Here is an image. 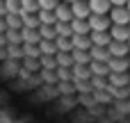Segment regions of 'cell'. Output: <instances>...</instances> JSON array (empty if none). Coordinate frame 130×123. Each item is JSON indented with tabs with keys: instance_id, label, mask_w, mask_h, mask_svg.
Wrapping results in <instances>:
<instances>
[{
	"instance_id": "obj_1",
	"label": "cell",
	"mask_w": 130,
	"mask_h": 123,
	"mask_svg": "<svg viewBox=\"0 0 130 123\" xmlns=\"http://www.w3.org/2000/svg\"><path fill=\"white\" fill-rule=\"evenodd\" d=\"M87 23H89V32H107L110 25H112L107 14H89Z\"/></svg>"
},
{
	"instance_id": "obj_2",
	"label": "cell",
	"mask_w": 130,
	"mask_h": 123,
	"mask_svg": "<svg viewBox=\"0 0 130 123\" xmlns=\"http://www.w3.org/2000/svg\"><path fill=\"white\" fill-rule=\"evenodd\" d=\"M107 16H110L112 25H128V21H130V11L126 9V5L123 7H110Z\"/></svg>"
},
{
	"instance_id": "obj_3",
	"label": "cell",
	"mask_w": 130,
	"mask_h": 123,
	"mask_svg": "<svg viewBox=\"0 0 130 123\" xmlns=\"http://www.w3.org/2000/svg\"><path fill=\"white\" fill-rule=\"evenodd\" d=\"M105 80H107V84L112 87V89H119V87H128V82H130V73L126 71V73H107L105 75Z\"/></svg>"
},
{
	"instance_id": "obj_4",
	"label": "cell",
	"mask_w": 130,
	"mask_h": 123,
	"mask_svg": "<svg viewBox=\"0 0 130 123\" xmlns=\"http://www.w3.org/2000/svg\"><path fill=\"white\" fill-rule=\"evenodd\" d=\"M107 52H110V57H128V52H130V48H128V43L126 41H110L107 43Z\"/></svg>"
},
{
	"instance_id": "obj_5",
	"label": "cell",
	"mask_w": 130,
	"mask_h": 123,
	"mask_svg": "<svg viewBox=\"0 0 130 123\" xmlns=\"http://www.w3.org/2000/svg\"><path fill=\"white\" fill-rule=\"evenodd\" d=\"M107 68L112 73H126L130 68V59L128 57H110L107 59Z\"/></svg>"
},
{
	"instance_id": "obj_6",
	"label": "cell",
	"mask_w": 130,
	"mask_h": 123,
	"mask_svg": "<svg viewBox=\"0 0 130 123\" xmlns=\"http://www.w3.org/2000/svg\"><path fill=\"white\" fill-rule=\"evenodd\" d=\"M89 78H91L89 64H73L71 66V82H75V80H89Z\"/></svg>"
},
{
	"instance_id": "obj_7",
	"label": "cell",
	"mask_w": 130,
	"mask_h": 123,
	"mask_svg": "<svg viewBox=\"0 0 130 123\" xmlns=\"http://www.w3.org/2000/svg\"><path fill=\"white\" fill-rule=\"evenodd\" d=\"M69 7H71L73 18H87V16H89V5H87V0H73V2H69Z\"/></svg>"
},
{
	"instance_id": "obj_8",
	"label": "cell",
	"mask_w": 130,
	"mask_h": 123,
	"mask_svg": "<svg viewBox=\"0 0 130 123\" xmlns=\"http://www.w3.org/2000/svg\"><path fill=\"white\" fill-rule=\"evenodd\" d=\"M110 39H114V41H128L130 37V27L128 25H110Z\"/></svg>"
},
{
	"instance_id": "obj_9",
	"label": "cell",
	"mask_w": 130,
	"mask_h": 123,
	"mask_svg": "<svg viewBox=\"0 0 130 123\" xmlns=\"http://www.w3.org/2000/svg\"><path fill=\"white\" fill-rule=\"evenodd\" d=\"M87 52H89V59H91V62H107V59H110L107 46H91Z\"/></svg>"
},
{
	"instance_id": "obj_10",
	"label": "cell",
	"mask_w": 130,
	"mask_h": 123,
	"mask_svg": "<svg viewBox=\"0 0 130 123\" xmlns=\"http://www.w3.org/2000/svg\"><path fill=\"white\" fill-rule=\"evenodd\" d=\"M53 14H55V21H71V18H73L69 2H62V0H59V5L53 9Z\"/></svg>"
},
{
	"instance_id": "obj_11",
	"label": "cell",
	"mask_w": 130,
	"mask_h": 123,
	"mask_svg": "<svg viewBox=\"0 0 130 123\" xmlns=\"http://www.w3.org/2000/svg\"><path fill=\"white\" fill-rule=\"evenodd\" d=\"M71 46H73L75 50H89V48H91L89 34H71Z\"/></svg>"
},
{
	"instance_id": "obj_12",
	"label": "cell",
	"mask_w": 130,
	"mask_h": 123,
	"mask_svg": "<svg viewBox=\"0 0 130 123\" xmlns=\"http://www.w3.org/2000/svg\"><path fill=\"white\" fill-rule=\"evenodd\" d=\"M89 5V14H107L110 11V0H87Z\"/></svg>"
},
{
	"instance_id": "obj_13",
	"label": "cell",
	"mask_w": 130,
	"mask_h": 123,
	"mask_svg": "<svg viewBox=\"0 0 130 123\" xmlns=\"http://www.w3.org/2000/svg\"><path fill=\"white\" fill-rule=\"evenodd\" d=\"M69 25H71V32H73V34H89V23H87V18H71Z\"/></svg>"
},
{
	"instance_id": "obj_14",
	"label": "cell",
	"mask_w": 130,
	"mask_h": 123,
	"mask_svg": "<svg viewBox=\"0 0 130 123\" xmlns=\"http://www.w3.org/2000/svg\"><path fill=\"white\" fill-rule=\"evenodd\" d=\"M18 34H21V43H37V41H39L37 27H21Z\"/></svg>"
},
{
	"instance_id": "obj_15",
	"label": "cell",
	"mask_w": 130,
	"mask_h": 123,
	"mask_svg": "<svg viewBox=\"0 0 130 123\" xmlns=\"http://www.w3.org/2000/svg\"><path fill=\"white\" fill-rule=\"evenodd\" d=\"M37 48H39V55H55L57 52L53 39H39L37 41Z\"/></svg>"
},
{
	"instance_id": "obj_16",
	"label": "cell",
	"mask_w": 130,
	"mask_h": 123,
	"mask_svg": "<svg viewBox=\"0 0 130 123\" xmlns=\"http://www.w3.org/2000/svg\"><path fill=\"white\" fill-rule=\"evenodd\" d=\"M89 41L91 46H107L112 39H110V32H89Z\"/></svg>"
},
{
	"instance_id": "obj_17",
	"label": "cell",
	"mask_w": 130,
	"mask_h": 123,
	"mask_svg": "<svg viewBox=\"0 0 130 123\" xmlns=\"http://www.w3.org/2000/svg\"><path fill=\"white\" fill-rule=\"evenodd\" d=\"M55 71L57 68V62H55V55H39V71Z\"/></svg>"
},
{
	"instance_id": "obj_18",
	"label": "cell",
	"mask_w": 130,
	"mask_h": 123,
	"mask_svg": "<svg viewBox=\"0 0 130 123\" xmlns=\"http://www.w3.org/2000/svg\"><path fill=\"white\" fill-rule=\"evenodd\" d=\"M53 41H55L57 52H71V50H73V46H71V37H55Z\"/></svg>"
},
{
	"instance_id": "obj_19",
	"label": "cell",
	"mask_w": 130,
	"mask_h": 123,
	"mask_svg": "<svg viewBox=\"0 0 130 123\" xmlns=\"http://www.w3.org/2000/svg\"><path fill=\"white\" fill-rule=\"evenodd\" d=\"M37 21H39V25H50V23H55L53 9H39V11H37Z\"/></svg>"
},
{
	"instance_id": "obj_20",
	"label": "cell",
	"mask_w": 130,
	"mask_h": 123,
	"mask_svg": "<svg viewBox=\"0 0 130 123\" xmlns=\"http://www.w3.org/2000/svg\"><path fill=\"white\" fill-rule=\"evenodd\" d=\"M53 27H55V34H57V37H71V34H73L69 21H55Z\"/></svg>"
},
{
	"instance_id": "obj_21",
	"label": "cell",
	"mask_w": 130,
	"mask_h": 123,
	"mask_svg": "<svg viewBox=\"0 0 130 123\" xmlns=\"http://www.w3.org/2000/svg\"><path fill=\"white\" fill-rule=\"evenodd\" d=\"M89 71H91V75H103V78L110 73L107 62H89Z\"/></svg>"
},
{
	"instance_id": "obj_22",
	"label": "cell",
	"mask_w": 130,
	"mask_h": 123,
	"mask_svg": "<svg viewBox=\"0 0 130 123\" xmlns=\"http://www.w3.org/2000/svg\"><path fill=\"white\" fill-rule=\"evenodd\" d=\"M55 62H57V66H64V68H71L73 66L71 52H55Z\"/></svg>"
},
{
	"instance_id": "obj_23",
	"label": "cell",
	"mask_w": 130,
	"mask_h": 123,
	"mask_svg": "<svg viewBox=\"0 0 130 123\" xmlns=\"http://www.w3.org/2000/svg\"><path fill=\"white\" fill-rule=\"evenodd\" d=\"M5 23H7V27H9V30H21V27H23V23H21V16H18V14H5Z\"/></svg>"
},
{
	"instance_id": "obj_24",
	"label": "cell",
	"mask_w": 130,
	"mask_h": 123,
	"mask_svg": "<svg viewBox=\"0 0 130 123\" xmlns=\"http://www.w3.org/2000/svg\"><path fill=\"white\" fill-rule=\"evenodd\" d=\"M71 57H73V64H89L91 59H89V52L87 50H71Z\"/></svg>"
},
{
	"instance_id": "obj_25",
	"label": "cell",
	"mask_w": 130,
	"mask_h": 123,
	"mask_svg": "<svg viewBox=\"0 0 130 123\" xmlns=\"http://www.w3.org/2000/svg\"><path fill=\"white\" fill-rule=\"evenodd\" d=\"M37 32H39V39H55V37H57V34H55L53 23H50V25H39V27H37Z\"/></svg>"
},
{
	"instance_id": "obj_26",
	"label": "cell",
	"mask_w": 130,
	"mask_h": 123,
	"mask_svg": "<svg viewBox=\"0 0 130 123\" xmlns=\"http://www.w3.org/2000/svg\"><path fill=\"white\" fill-rule=\"evenodd\" d=\"M73 87H75V91H80V94H91V91H94V87H91L89 80H75Z\"/></svg>"
},
{
	"instance_id": "obj_27",
	"label": "cell",
	"mask_w": 130,
	"mask_h": 123,
	"mask_svg": "<svg viewBox=\"0 0 130 123\" xmlns=\"http://www.w3.org/2000/svg\"><path fill=\"white\" fill-rule=\"evenodd\" d=\"M21 11L37 14V11H39V2H37V0H21ZM21 11H18V14H21Z\"/></svg>"
},
{
	"instance_id": "obj_28",
	"label": "cell",
	"mask_w": 130,
	"mask_h": 123,
	"mask_svg": "<svg viewBox=\"0 0 130 123\" xmlns=\"http://www.w3.org/2000/svg\"><path fill=\"white\" fill-rule=\"evenodd\" d=\"M89 82H91L94 91H101V89H107V82H105V78H103V75H91V78H89Z\"/></svg>"
},
{
	"instance_id": "obj_29",
	"label": "cell",
	"mask_w": 130,
	"mask_h": 123,
	"mask_svg": "<svg viewBox=\"0 0 130 123\" xmlns=\"http://www.w3.org/2000/svg\"><path fill=\"white\" fill-rule=\"evenodd\" d=\"M5 2V14H18L21 11V0H2Z\"/></svg>"
},
{
	"instance_id": "obj_30",
	"label": "cell",
	"mask_w": 130,
	"mask_h": 123,
	"mask_svg": "<svg viewBox=\"0 0 130 123\" xmlns=\"http://www.w3.org/2000/svg\"><path fill=\"white\" fill-rule=\"evenodd\" d=\"M55 78H57V82H66V80H71V68L57 66V68H55Z\"/></svg>"
},
{
	"instance_id": "obj_31",
	"label": "cell",
	"mask_w": 130,
	"mask_h": 123,
	"mask_svg": "<svg viewBox=\"0 0 130 123\" xmlns=\"http://www.w3.org/2000/svg\"><path fill=\"white\" fill-rule=\"evenodd\" d=\"M23 57H39L37 43H23Z\"/></svg>"
},
{
	"instance_id": "obj_32",
	"label": "cell",
	"mask_w": 130,
	"mask_h": 123,
	"mask_svg": "<svg viewBox=\"0 0 130 123\" xmlns=\"http://www.w3.org/2000/svg\"><path fill=\"white\" fill-rule=\"evenodd\" d=\"M23 66L27 71H39V57H23Z\"/></svg>"
},
{
	"instance_id": "obj_33",
	"label": "cell",
	"mask_w": 130,
	"mask_h": 123,
	"mask_svg": "<svg viewBox=\"0 0 130 123\" xmlns=\"http://www.w3.org/2000/svg\"><path fill=\"white\" fill-rule=\"evenodd\" d=\"M41 80L46 84H57V78H55V71H43L41 68Z\"/></svg>"
},
{
	"instance_id": "obj_34",
	"label": "cell",
	"mask_w": 130,
	"mask_h": 123,
	"mask_svg": "<svg viewBox=\"0 0 130 123\" xmlns=\"http://www.w3.org/2000/svg\"><path fill=\"white\" fill-rule=\"evenodd\" d=\"M57 89H59L62 94H71V91H75V87H73L71 80H66V82H57Z\"/></svg>"
},
{
	"instance_id": "obj_35",
	"label": "cell",
	"mask_w": 130,
	"mask_h": 123,
	"mask_svg": "<svg viewBox=\"0 0 130 123\" xmlns=\"http://www.w3.org/2000/svg\"><path fill=\"white\" fill-rule=\"evenodd\" d=\"M39 2V9H55L59 5V0H37Z\"/></svg>"
},
{
	"instance_id": "obj_36",
	"label": "cell",
	"mask_w": 130,
	"mask_h": 123,
	"mask_svg": "<svg viewBox=\"0 0 130 123\" xmlns=\"http://www.w3.org/2000/svg\"><path fill=\"white\" fill-rule=\"evenodd\" d=\"M110 5H112V7H123L126 0H110Z\"/></svg>"
},
{
	"instance_id": "obj_37",
	"label": "cell",
	"mask_w": 130,
	"mask_h": 123,
	"mask_svg": "<svg viewBox=\"0 0 130 123\" xmlns=\"http://www.w3.org/2000/svg\"><path fill=\"white\" fill-rule=\"evenodd\" d=\"M0 16H5V2L0 0Z\"/></svg>"
},
{
	"instance_id": "obj_38",
	"label": "cell",
	"mask_w": 130,
	"mask_h": 123,
	"mask_svg": "<svg viewBox=\"0 0 130 123\" xmlns=\"http://www.w3.org/2000/svg\"><path fill=\"white\" fill-rule=\"evenodd\" d=\"M126 9H128V11H130V0H126Z\"/></svg>"
},
{
	"instance_id": "obj_39",
	"label": "cell",
	"mask_w": 130,
	"mask_h": 123,
	"mask_svg": "<svg viewBox=\"0 0 130 123\" xmlns=\"http://www.w3.org/2000/svg\"><path fill=\"white\" fill-rule=\"evenodd\" d=\"M126 43H128V48H130V37H128V41H126Z\"/></svg>"
},
{
	"instance_id": "obj_40",
	"label": "cell",
	"mask_w": 130,
	"mask_h": 123,
	"mask_svg": "<svg viewBox=\"0 0 130 123\" xmlns=\"http://www.w3.org/2000/svg\"><path fill=\"white\" fill-rule=\"evenodd\" d=\"M62 2H73V0H62Z\"/></svg>"
},
{
	"instance_id": "obj_41",
	"label": "cell",
	"mask_w": 130,
	"mask_h": 123,
	"mask_svg": "<svg viewBox=\"0 0 130 123\" xmlns=\"http://www.w3.org/2000/svg\"><path fill=\"white\" fill-rule=\"evenodd\" d=\"M128 94H130V82H128Z\"/></svg>"
},
{
	"instance_id": "obj_42",
	"label": "cell",
	"mask_w": 130,
	"mask_h": 123,
	"mask_svg": "<svg viewBox=\"0 0 130 123\" xmlns=\"http://www.w3.org/2000/svg\"><path fill=\"white\" fill-rule=\"evenodd\" d=\"M128 59H130V52H128Z\"/></svg>"
},
{
	"instance_id": "obj_43",
	"label": "cell",
	"mask_w": 130,
	"mask_h": 123,
	"mask_svg": "<svg viewBox=\"0 0 130 123\" xmlns=\"http://www.w3.org/2000/svg\"><path fill=\"white\" fill-rule=\"evenodd\" d=\"M128 27H130V21H128Z\"/></svg>"
},
{
	"instance_id": "obj_44",
	"label": "cell",
	"mask_w": 130,
	"mask_h": 123,
	"mask_svg": "<svg viewBox=\"0 0 130 123\" xmlns=\"http://www.w3.org/2000/svg\"><path fill=\"white\" fill-rule=\"evenodd\" d=\"M128 73H130V68H128Z\"/></svg>"
}]
</instances>
